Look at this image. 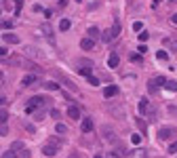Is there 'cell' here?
Instances as JSON below:
<instances>
[{
  "label": "cell",
  "mask_w": 177,
  "mask_h": 158,
  "mask_svg": "<svg viewBox=\"0 0 177 158\" xmlns=\"http://www.w3.org/2000/svg\"><path fill=\"white\" fill-rule=\"evenodd\" d=\"M160 4V0H152V6H158Z\"/></svg>",
  "instance_id": "obj_47"
},
{
  "label": "cell",
  "mask_w": 177,
  "mask_h": 158,
  "mask_svg": "<svg viewBox=\"0 0 177 158\" xmlns=\"http://www.w3.org/2000/svg\"><path fill=\"white\" fill-rule=\"evenodd\" d=\"M6 118H9V112H6L4 108H0V124H4V122H6Z\"/></svg>",
  "instance_id": "obj_21"
},
{
  "label": "cell",
  "mask_w": 177,
  "mask_h": 158,
  "mask_svg": "<svg viewBox=\"0 0 177 158\" xmlns=\"http://www.w3.org/2000/svg\"><path fill=\"white\" fill-rule=\"evenodd\" d=\"M110 158H120V156H118L116 152H112V154H110Z\"/></svg>",
  "instance_id": "obj_48"
},
{
  "label": "cell",
  "mask_w": 177,
  "mask_h": 158,
  "mask_svg": "<svg viewBox=\"0 0 177 158\" xmlns=\"http://www.w3.org/2000/svg\"><path fill=\"white\" fill-rule=\"evenodd\" d=\"M55 131L61 133V135H65V133H68V127H65V124H61V122H57V124H55Z\"/></svg>",
  "instance_id": "obj_20"
},
{
  "label": "cell",
  "mask_w": 177,
  "mask_h": 158,
  "mask_svg": "<svg viewBox=\"0 0 177 158\" xmlns=\"http://www.w3.org/2000/svg\"><path fill=\"white\" fill-rule=\"evenodd\" d=\"M2 40H4L6 44H19V42H21V38L17 36V34H11V32L2 34Z\"/></svg>",
  "instance_id": "obj_5"
},
{
  "label": "cell",
  "mask_w": 177,
  "mask_h": 158,
  "mask_svg": "<svg viewBox=\"0 0 177 158\" xmlns=\"http://www.w3.org/2000/svg\"><path fill=\"white\" fill-rule=\"evenodd\" d=\"M93 47H95V42H93V40H89V38H84L82 42H80V49H82V51H91Z\"/></svg>",
  "instance_id": "obj_13"
},
{
  "label": "cell",
  "mask_w": 177,
  "mask_h": 158,
  "mask_svg": "<svg viewBox=\"0 0 177 158\" xmlns=\"http://www.w3.org/2000/svg\"><path fill=\"white\" fill-rule=\"evenodd\" d=\"M165 82H166V78H165V76H158V78H154V85H156V86H158V85H160V86H165Z\"/></svg>",
  "instance_id": "obj_28"
},
{
  "label": "cell",
  "mask_w": 177,
  "mask_h": 158,
  "mask_svg": "<svg viewBox=\"0 0 177 158\" xmlns=\"http://www.w3.org/2000/svg\"><path fill=\"white\" fill-rule=\"evenodd\" d=\"M169 152H171V154H177V141H175V143H171V146H169Z\"/></svg>",
  "instance_id": "obj_35"
},
{
  "label": "cell",
  "mask_w": 177,
  "mask_h": 158,
  "mask_svg": "<svg viewBox=\"0 0 177 158\" xmlns=\"http://www.w3.org/2000/svg\"><path fill=\"white\" fill-rule=\"evenodd\" d=\"M118 63H120V57H118V53H112V55L107 57V68H118Z\"/></svg>",
  "instance_id": "obj_10"
},
{
  "label": "cell",
  "mask_w": 177,
  "mask_h": 158,
  "mask_svg": "<svg viewBox=\"0 0 177 158\" xmlns=\"http://www.w3.org/2000/svg\"><path fill=\"white\" fill-rule=\"evenodd\" d=\"M118 34H120V23H118V21H114L112 30H110V36H112V40H114V38H118Z\"/></svg>",
  "instance_id": "obj_15"
},
{
  "label": "cell",
  "mask_w": 177,
  "mask_h": 158,
  "mask_svg": "<svg viewBox=\"0 0 177 158\" xmlns=\"http://www.w3.org/2000/svg\"><path fill=\"white\" fill-rule=\"evenodd\" d=\"M2 103H6V97H4V95H0V106H2Z\"/></svg>",
  "instance_id": "obj_46"
},
{
  "label": "cell",
  "mask_w": 177,
  "mask_h": 158,
  "mask_svg": "<svg viewBox=\"0 0 177 158\" xmlns=\"http://www.w3.org/2000/svg\"><path fill=\"white\" fill-rule=\"evenodd\" d=\"M51 101L53 99L48 97H42V95H34V97L27 99V106H25V114H32L34 110H44L51 106Z\"/></svg>",
  "instance_id": "obj_1"
},
{
  "label": "cell",
  "mask_w": 177,
  "mask_h": 158,
  "mask_svg": "<svg viewBox=\"0 0 177 158\" xmlns=\"http://www.w3.org/2000/svg\"><path fill=\"white\" fill-rule=\"evenodd\" d=\"M137 38H139V42H145V40H148V38H150V34H148V32H145V30H143V32H139V34H137Z\"/></svg>",
  "instance_id": "obj_24"
},
{
  "label": "cell",
  "mask_w": 177,
  "mask_h": 158,
  "mask_svg": "<svg viewBox=\"0 0 177 158\" xmlns=\"http://www.w3.org/2000/svg\"><path fill=\"white\" fill-rule=\"evenodd\" d=\"M166 42H169V44L173 47V51H175V53H177V42H171V40H166Z\"/></svg>",
  "instance_id": "obj_45"
},
{
  "label": "cell",
  "mask_w": 177,
  "mask_h": 158,
  "mask_svg": "<svg viewBox=\"0 0 177 158\" xmlns=\"http://www.w3.org/2000/svg\"><path fill=\"white\" fill-rule=\"evenodd\" d=\"M137 51H139V55H145V51H148V47H145V44H141V47H139Z\"/></svg>",
  "instance_id": "obj_42"
},
{
  "label": "cell",
  "mask_w": 177,
  "mask_h": 158,
  "mask_svg": "<svg viewBox=\"0 0 177 158\" xmlns=\"http://www.w3.org/2000/svg\"><path fill=\"white\" fill-rule=\"evenodd\" d=\"M57 4H59V6H61V9H63V6L68 4V0H57Z\"/></svg>",
  "instance_id": "obj_44"
},
{
  "label": "cell",
  "mask_w": 177,
  "mask_h": 158,
  "mask_svg": "<svg viewBox=\"0 0 177 158\" xmlns=\"http://www.w3.org/2000/svg\"><path fill=\"white\" fill-rule=\"evenodd\" d=\"M0 13H2V9H0Z\"/></svg>",
  "instance_id": "obj_52"
},
{
  "label": "cell",
  "mask_w": 177,
  "mask_h": 158,
  "mask_svg": "<svg viewBox=\"0 0 177 158\" xmlns=\"http://www.w3.org/2000/svg\"><path fill=\"white\" fill-rule=\"evenodd\" d=\"M9 55V49L6 47H0V57H6Z\"/></svg>",
  "instance_id": "obj_37"
},
{
  "label": "cell",
  "mask_w": 177,
  "mask_h": 158,
  "mask_svg": "<svg viewBox=\"0 0 177 158\" xmlns=\"http://www.w3.org/2000/svg\"><path fill=\"white\" fill-rule=\"evenodd\" d=\"M76 2H82V0H76Z\"/></svg>",
  "instance_id": "obj_51"
},
{
  "label": "cell",
  "mask_w": 177,
  "mask_h": 158,
  "mask_svg": "<svg viewBox=\"0 0 177 158\" xmlns=\"http://www.w3.org/2000/svg\"><path fill=\"white\" fill-rule=\"evenodd\" d=\"M25 129H27L30 133H34V131H36V129H34V124H32V122H25Z\"/></svg>",
  "instance_id": "obj_39"
},
{
  "label": "cell",
  "mask_w": 177,
  "mask_h": 158,
  "mask_svg": "<svg viewBox=\"0 0 177 158\" xmlns=\"http://www.w3.org/2000/svg\"><path fill=\"white\" fill-rule=\"evenodd\" d=\"M80 127H82V133H91V131H93V120H91V118H82V124H80Z\"/></svg>",
  "instance_id": "obj_11"
},
{
  "label": "cell",
  "mask_w": 177,
  "mask_h": 158,
  "mask_svg": "<svg viewBox=\"0 0 177 158\" xmlns=\"http://www.w3.org/2000/svg\"><path fill=\"white\" fill-rule=\"evenodd\" d=\"M59 146H61V143H59L57 137H51L47 143L42 146V154H44V156H55L59 152Z\"/></svg>",
  "instance_id": "obj_2"
},
{
  "label": "cell",
  "mask_w": 177,
  "mask_h": 158,
  "mask_svg": "<svg viewBox=\"0 0 177 158\" xmlns=\"http://www.w3.org/2000/svg\"><path fill=\"white\" fill-rule=\"evenodd\" d=\"M36 82H38V76H34V74H27V76L21 78V85L23 86H32V85H36Z\"/></svg>",
  "instance_id": "obj_6"
},
{
  "label": "cell",
  "mask_w": 177,
  "mask_h": 158,
  "mask_svg": "<svg viewBox=\"0 0 177 158\" xmlns=\"http://www.w3.org/2000/svg\"><path fill=\"white\" fill-rule=\"evenodd\" d=\"M101 40H103V42H110V40H112V36H110V30H106V32H101Z\"/></svg>",
  "instance_id": "obj_27"
},
{
  "label": "cell",
  "mask_w": 177,
  "mask_h": 158,
  "mask_svg": "<svg viewBox=\"0 0 177 158\" xmlns=\"http://www.w3.org/2000/svg\"><path fill=\"white\" fill-rule=\"evenodd\" d=\"M171 23L177 25V13H175V15H171Z\"/></svg>",
  "instance_id": "obj_43"
},
{
  "label": "cell",
  "mask_w": 177,
  "mask_h": 158,
  "mask_svg": "<svg viewBox=\"0 0 177 158\" xmlns=\"http://www.w3.org/2000/svg\"><path fill=\"white\" fill-rule=\"evenodd\" d=\"M131 141H133L135 146H139V143H141V135H133V137H131Z\"/></svg>",
  "instance_id": "obj_30"
},
{
  "label": "cell",
  "mask_w": 177,
  "mask_h": 158,
  "mask_svg": "<svg viewBox=\"0 0 177 158\" xmlns=\"http://www.w3.org/2000/svg\"><path fill=\"white\" fill-rule=\"evenodd\" d=\"M137 108H139V114H143V116H145V114H150V101H148V99H139V106H137Z\"/></svg>",
  "instance_id": "obj_7"
},
{
  "label": "cell",
  "mask_w": 177,
  "mask_h": 158,
  "mask_svg": "<svg viewBox=\"0 0 177 158\" xmlns=\"http://www.w3.org/2000/svg\"><path fill=\"white\" fill-rule=\"evenodd\" d=\"M21 150H25L23 141H13V146H11V152H13V154H17V152H21Z\"/></svg>",
  "instance_id": "obj_14"
},
{
  "label": "cell",
  "mask_w": 177,
  "mask_h": 158,
  "mask_svg": "<svg viewBox=\"0 0 177 158\" xmlns=\"http://www.w3.org/2000/svg\"><path fill=\"white\" fill-rule=\"evenodd\" d=\"M44 89H47V91H59V85L57 82H53V80H48V82H44Z\"/></svg>",
  "instance_id": "obj_18"
},
{
  "label": "cell",
  "mask_w": 177,
  "mask_h": 158,
  "mask_svg": "<svg viewBox=\"0 0 177 158\" xmlns=\"http://www.w3.org/2000/svg\"><path fill=\"white\" fill-rule=\"evenodd\" d=\"M173 137H177L175 127H160V129H158V139H160V141H169V139H173Z\"/></svg>",
  "instance_id": "obj_3"
},
{
  "label": "cell",
  "mask_w": 177,
  "mask_h": 158,
  "mask_svg": "<svg viewBox=\"0 0 177 158\" xmlns=\"http://www.w3.org/2000/svg\"><path fill=\"white\" fill-rule=\"evenodd\" d=\"M17 156V154H13L11 150H9V152H4V154H2V158H15Z\"/></svg>",
  "instance_id": "obj_40"
},
{
  "label": "cell",
  "mask_w": 177,
  "mask_h": 158,
  "mask_svg": "<svg viewBox=\"0 0 177 158\" xmlns=\"http://www.w3.org/2000/svg\"><path fill=\"white\" fill-rule=\"evenodd\" d=\"M9 133V127L6 124H0V135H6Z\"/></svg>",
  "instance_id": "obj_36"
},
{
  "label": "cell",
  "mask_w": 177,
  "mask_h": 158,
  "mask_svg": "<svg viewBox=\"0 0 177 158\" xmlns=\"http://www.w3.org/2000/svg\"><path fill=\"white\" fill-rule=\"evenodd\" d=\"M169 114H173V116H177V108H175V106H169Z\"/></svg>",
  "instance_id": "obj_41"
},
{
  "label": "cell",
  "mask_w": 177,
  "mask_h": 158,
  "mask_svg": "<svg viewBox=\"0 0 177 158\" xmlns=\"http://www.w3.org/2000/svg\"><path fill=\"white\" fill-rule=\"evenodd\" d=\"M86 80H89V85H93V86L99 85V78H95L93 74H89V76H86Z\"/></svg>",
  "instance_id": "obj_25"
},
{
  "label": "cell",
  "mask_w": 177,
  "mask_h": 158,
  "mask_svg": "<svg viewBox=\"0 0 177 158\" xmlns=\"http://www.w3.org/2000/svg\"><path fill=\"white\" fill-rule=\"evenodd\" d=\"M86 34H89V40H97V38L101 36V32H99V27H95V25H91V27H89V30H86Z\"/></svg>",
  "instance_id": "obj_9"
},
{
  "label": "cell",
  "mask_w": 177,
  "mask_h": 158,
  "mask_svg": "<svg viewBox=\"0 0 177 158\" xmlns=\"http://www.w3.org/2000/svg\"><path fill=\"white\" fill-rule=\"evenodd\" d=\"M51 116H53V118H61V114H59V110H51Z\"/></svg>",
  "instance_id": "obj_38"
},
{
  "label": "cell",
  "mask_w": 177,
  "mask_h": 158,
  "mask_svg": "<svg viewBox=\"0 0 177 158\" xmlns=\"http://www.w3.org/2000/svg\"><path fill=\"white\" fill-rule=\"evenodd\" d=\"M68 116H70L72 120H78V118H80V110L74 108V106H70V110H68Z\"/></svg>",
  "instance_id": "obj_12"
},
{
  "label": "cell",
  "mask_w": 177,
  "mask_h": 158,
  "mask_svg": "<svg viewBox=\"0 0 177 158\" xmlns=\"http://www.w3.org/2000/svg\"><path fill=\"white\" fill-rule=\"evenodd\" d=\"M169 2H177V0H169Z\"/></svg>",
  "instance_id": "obj_50"
},
{
  "label": "cell",
  "mask_w": 177,
  "mask_h": 158,
  "mask_svg": "<svg viewBox=\"0 0 177 158\" xmlns=\"http://www.w3.org/2000/svg\"><path fill=\"white\" fill-rule=\"evenodd\" d=\"M133 30H135V32H141V30H143V23H141V21H135V23H133Z\"/></svg>",
  "instance_id": "obj_31"
},
{
  "label": "cell",
  "mask_w": 177,
  "mask_h": 158,
  "mask_svg": "<svg viewBox=\"0 0 177 158\" xmlns=\"http://www.w3.org/2000/svg\"><path fill=\"white\" fill-rule=\"evenodd\" d=\"M101 133H103V139L107 141H112V143H116V135H114V129H110V127H101Z\"/></svg>",
  "instance_id": "obj_4"
},
{
  "label": "cell",
  "mask_w": 177,
  "mask_h": 158,
  "mask_svg": "<svg viewBox=\"0 0 177 158\" xmlns=\"http://www.w3.org/2000/svg\"><path fill=\"white\" fill-rule=\"evenodd\" d=\"M114 95H118V86H116V85H110V86H106V89H103V97H106V99L114 97Z\"/></svg>",
  "instance_id": "obj_8"
},
{
  "label": "cell",
  "mask_w": 177,
  "mask_h": 158,
  "mask_svg": "<svg viewBox=\"0 0 177 158\" xmlns=\"http://www.w3.org/2000/svg\"><path fill=\"white\" fill-rule=\"evenodd\" d=\"M0 27H2V30H11V27H13V21H11V19H9V21L4 19V21H0Z\"/></svg>",
  "instance_id": "obj_26"
},
{
  "label": "cell",
  "mask_w": 177,
  "mask_h": 158,
  "mask_svg": "<svg viewBox=\"0 0 177 158\" xmlns=\"http://www.w3.org/2000/svg\"><path fill=\"white\" fill-rule=\"evenodd\" d=\"M70 19H61V21H59V30H61V32H68V30H70Z\"/></svg>",
  "instance_id": "obj_17"
},
{
  "label": "cell",
  "mask_w": 177,
  "mask_h": 158,
  "mask_svg": "<svg viewBox=\"0 0 177 158\" xmlns=\"http://www.w3.org/2000/svg\"><path fill=\"white\" fill-rule=\"evenodd\" d=\"M78 72L82 74V76H89V74H91V68H78Z\"/></svg>",
  "instance_id": "obj_33"
},
{
  "label": "cell",
  "mask_w": 177,
  "mask_h": 158,
  "mask_svg": "<svg viewBox=\"0 0 177 158\" xmlns=\"http://www.w3.org/2000/svg\"><path fill=\"white\" fill-rule=\"evenodd\" d=\"M137 127H139V131H141V133H145V131H148V124L143 122V118H137Z\"/></svg>",
  "instance_id": "obj_23"
},
{
  "label": "cell",
  "mask_w": 177,
  "mask_h": 158,
  "mask_svg": "<svg viewBox=\"0 0 177 158\" xmlns=\"http://www.w3.org/2000/svg\"><path fill=\"white\" fill-rule=\"evenodd\" d=\"M93 158H103V156H99V154H95V156Z\"/></svg>",
  "instance_id": "obj_49"
},
{
  "label": "cell",
  "mask_w": 177,
  "mask_h": 158,
  "mask_svg": "<svg viewBox=\"0 0 177 158\" xmlns=\"http://www.w3.org/2000/svg\"><path fill=\"white\" fill-rule=\"evenodd\" d=\"M42 32H44V36H47L48 40L53 42V27H51L48 23H44V25H42Z\"/></svg>",
  "instance_id": "obj_16"
},
{
  "label": "cell",
  "mask_w": 177,
  "mask_h": 158,
  "mask_svg": "<svg viewBox=\"0 0 177 158\" xmlns=\"http://www.w3.org/2000/svg\"><path fill=\"white\" fill-rule=\"evenodd\" d=\"M21 4H23V0H15V15L21 13Z\"/></svg>",
  "instance_id": "obj_29"
},
{
  "label": "cell",
  "mask_w": 177,
  "mask_h": 158,
  "mask_svg": "<svg viewBox=\"0 0 177 158\" xmlns=\"http://www.w3.org/2000/svg\"><path fill=\"white\" fill-rule=\"evenodd\" d=\"M156 57H158V61H166V59H169V53H166V51H158Z\"/></svg>",
  "instance_id": "obj_22"
},
{
  "label": "cell",
  "mask_w": 177,
  "mask_h": 158,
  "mask_svg": "<svg viewBox=\"0 0 177 158\" xmlns=\"http://www.w3.org/2000/svg\"><path fill=\"white\" fill-rule=\"evenodd\" d=\"M165 89H166V91H177V80H166Z\"/></svg>",
  "instance_id": "obj_19"
},
{
  "label": "cell",
  "mask_w": 177,
  "mask_h": 158,
  "mask_svg": "<svg viewBox=\"0 0 177 158\" xmlns=\"http://www.w3.org/2000/svg\"><path fill=\"white\" fill-rule=\"evenodd\" d=\"M148 89H150V93H156V91H158V86L154 85V80H150V82H148Z\"/></svg>",
  "instance_id": "obj_32"
},
{
  "label": "cell",
  "mask_w": 177,
  "mask_h": 158,
  "mask_svg": "<svg viewBox=\"0 0 177 158\" xmlns=\"http://www.w3.org/2000/svg\"><path fill=\"white\" fill-rule=\"evenodd\" d=\"M19 154V158H30V152L27 150H21V152H17Z\"/></svg>",
  "instance_id": "obj_34"
}]
</instances>
